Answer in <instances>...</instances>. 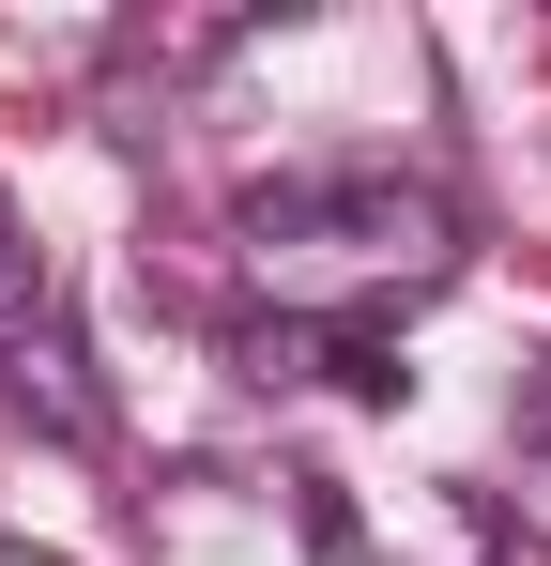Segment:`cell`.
<instances>
[{"instance_id":"obj_2","label":"cell","mask_w":551,"mask_h":566,"mask_svg":"<svg viewBox=\"0 0 551 566\" xmlns=\"http://www.w3.org/2000/svg\"><path fill=\"white\" fill-rule=\"evenodd\" d=\"M0 398H15L46 444H107V398H92V353H77L62 306H31V322L0 337Z\"/></svg>"},{"instance_id":"obj_4","label":"cell","mask_w":551,"mask_h":566,"mask_svg":"<svg viewBox=\"0 0 551 566\" xmlns=\"http://www.w3.org/2000/svg\"><path fill=\"white\" fill-rule=\"evenodd\" d=\"M31 306H46V276H31V245H15V214H0V337H15Z\"/></svg>"},{"instance_id":"obj_1","label":"cell","mask_w":551,"mask_h":566,"mask_svg":"<svg viewBox=\"0 0 551 566\" xmlns=\"http://www.w3.org/2000/svg\"><path fill=\"white\" fill-rule=\"evenodd\" d=\"M246 245L261 276L291 291H353V322H383L398 291L459 276V214L398 169H291V185H246Z\"/></svg>"},{"instance_id":"obj_3","label":"cell","mask_w":551,"mask_h":566,"mask_svg":"<svg viewBox=\"0 0 551 566\" xmlns=\"http://www.w3.org/2000/svg\"><path fill=\"white\" fill-rule=\"evenodd\" d=\"M230 46H246V15H138V31H123L138 77H199V62H230Z\"/></svg>"}]
</instances>
